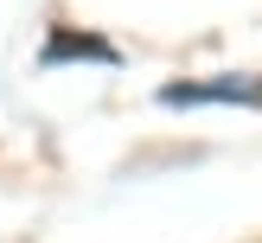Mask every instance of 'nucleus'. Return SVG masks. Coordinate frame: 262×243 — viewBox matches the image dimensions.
I'll list each match as a JSON object with an SVG mask.
<instances>
[{
  "mask_svg": "<svg viewBox=\"0 0 262 243\" xmlns=\"http://www.w3.org/2000/svg\"><path fill=\"white\" fill-rule=\"evenodd\" d=\"M160 102H250V109H262V77H199V83H166Z\"/></svg>",
  "mask_w": 262,
  "mask_h": 243,
  "instance_id": "1",
  "label": "nucleus"
},
{
  "mask_svg": "<svg viewBox=\"0 0 262 243\" xmlns=\"http://www.w3.org/2000/svg\"><path fill=\"white\" fill-rule=\"evenodd\" d=\"M45 58H51V64H64V58H96V64H115L122 51H115L109 38H96V32H51V38H45Z\"/></svg>",
  "mask_w": 262,
  "mask_h": 243,
  "instance_id": "2",
  "label": "nucleus"
}]
</instances>
